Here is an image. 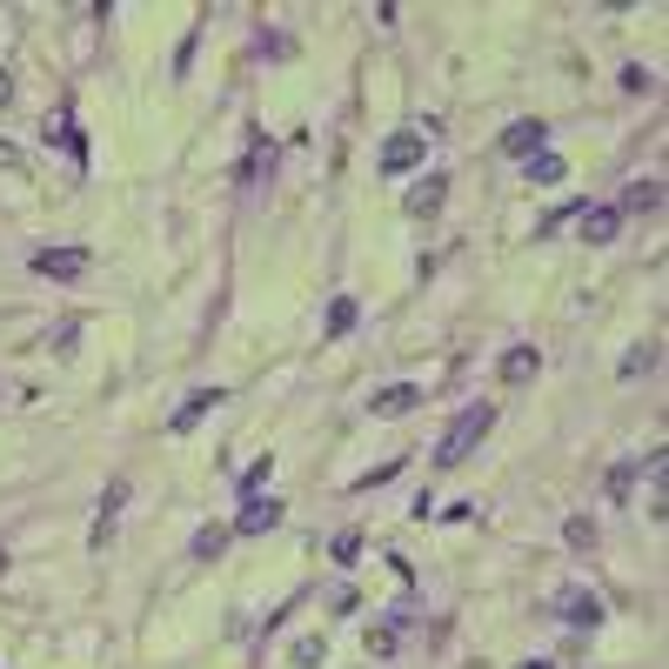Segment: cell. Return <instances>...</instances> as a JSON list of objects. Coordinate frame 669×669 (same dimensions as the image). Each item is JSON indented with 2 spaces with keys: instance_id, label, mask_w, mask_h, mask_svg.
Returning <instances> with one entry per match:
<instances>
[{
  "instance_id": "6da1fadb",
  "label": "cell",
  "mask_w": 669,
  "mask_h": 669,
  "mask_svg": "<svg viewBox=\"0 0 669 669\" xmlns=\"http://www.w3.org/2000/svg\"><path fill=\"white\" fill-rule=\"evenodd\" d=\"M489 428H496V402H468V409L449 422V436L436 442V468H462V462H468V449H476Z\"/></svg>"
},
{
  "instance_id": "7a4b0ae2",
  "label": "cell",
  "mask_w": 669,
  "mask_h": 669,
  "mask_svg": "<svg viewBox=\"0 0 669 669\" xmlns=\"http://www.w3.org/2000/svg\"><path fill=\"white\" fill-rule=\"evenodd\" d=\"M422 154H428V134H388L382 141V175H409Z\"/></svg>"
},
{
  "instance_id": "3957f363",
  "label": "cell",
  "mask_w": 669,
  "mask_h": 669,
  "mask_svg": "<svg viewBox=\"0 0 669 669\" xmlns=\"http://www.w3.org/2000/svg\"><path fill=\"white\" fill-rule=\"evenodd\" d=\"M88 248H41L34 255V274H54V282H74V274H88Z\"/></svg>"
},
{
  "instance_id": "277c9868",
  "label": "cell",
  "mask_w": 669,
  "mask_h": 669,
  "mask_svg": "<svg viewBox=\"0 0 669 669\" xmlns=\"http://www.w3.org/2000/svg\"><path fill=\"white\" fill-rule=\"evenodd\" d=\"M556 609H563V622H569V629H596V622H603V603L589 596L582 582H569V589H563V596H556Z\"/></svg>"
},
{
  "instance_id": "5b68a950",
  "label": "cell",
  "mask_w": 669,
  "mask_h": 669,
  "mask_svg": "<svg viewBox=\"0 0 669 669\" xmlns=\"http://www.w3.org/2000/svg\"><path fill=\"white\" fill-rule=\"evenodd\" d=\"M268 529H282V502H261V496H248L242 502V516H234V536H268Z\"/></svg>"
},
{
  "instance_id": "8992f818",
  "label": "cell",
  "mask_w": 669,
  "mask_h": 669,
  "mask_svg": "<svg viewBox=\"0 0 669 669\" xmlns=\"http://www.w3.org/2000/svg\"><path fill=\"white\" fill-rule=\"evenodd\" d=\"M121 502H128V483H107V496H101V516H94V529H88V549H94V556L107 549L114 523H121Z\"/></svg>"
},
{
  "instance_id": "52a82bcc",
  "label": "cell",
  "mask_w": 669,
  "mask_h": 669,
  "mask_svg": "<svg viewBox=\"0 0 669 669\" xmlns=\"http://www.w3.org/2000/svg\"><path fill=\"white\" fill-rule=\"evenodd\" d=\"M221 402H228V396H221V388H194V396H188V402H181V409L168 415V436H188V428H194V422H202L208 409H221Z\"/></svg>"
},
{
  "instance_id": "ba28073f",
  "label": "cell",
  "mask_w": 669,
  "mask_h": 669,
  "mask_svg": "<svg viewBox=\"0 0 669 669\" xmlns=\"http://www.w3.org/2000/svg\"><path fill=\"white\" fill-rule=\"evenodd\" d=\"M415 402H422V388H415V382H396V388H375V402H369V409H375L382 422H396V415H409Z\"/></svg>"
},
{
  "instance_id": "9c48e42d",
  "label": "cell",
  "mask_w": 669,
  "mask_h": 669,
  "mask_svg": "<svg viewBox=\"0 0 669 669\" xmlns=\"http://www.w3.org/2000/svg\"><path fill=\"white\" fill-rule=\"evenodd\" d=\"M542 141H549V128L542 121H516L502 134V154H516V162H529V154H542Z\"/></svg>"
},
{
  "instance_id": "30bf717a",
  "label": "cell",
  "mask_w": 669,
  "mask_h": 669,
  "mask_svg": "<svg viewBox=\"0 0 669 669\" xmlns=\"http://www.w3.org/2000/svg\"><path fill=\"white\" fill-rule=\"evenodd\" d=\"M616 234H622V215H616V208H582V242H589V248L616 242Z\"/></svg>"
},
{
  "instance_id": "8fae6325",
  "label": "cell",
  "mask_w": 669,
  "mask_h": 669,
  "mask_svg": "<svg viewBox=\"0 0 669 669\" xmlns=\"http://www.w3.org/2000/svg\"><path fill=\"white\" fill-rule=\"evenodd\" d=\"M662 208V181H629V194L616 202V215H649Z\"/></svg>"
},
{
  "instance_id": "7c38bea8",
  "label": "cell",
  "mask_w": 669,
  "mask_h": 669,
  "mask_svg": "<svg viewBox=\"0 0 669 669\" xmlns=\"http://www.w3.org/2000/svg\"><path fill=\"white\" fill-rule=\"evenodd\" d=\"M228 536H234V529H221V523H208V529H194V542H188V556H194V563H215L221 549H228Z\"/></svg>"
},
{
  "instance_id": "4fadbf2b",
  "label": "cell",
  "mask_w": 669,
  "mask_h": 669,
  "mask_svg": "<svg viewBox=\"0 0 669 669\" xmlns=\"http://www.w3.org/2000/svg\"><path fill=\"white\" fill-rule=\"evenodd\" d=\"M442 194H449V181H442V175H428V181L409 194V215H436V208H442Z\"/></svg>"
},
{
  "instance_id": "5bb4252c",
  "label": "cell",
  "mask_w": 669,
  "mask_h": 669,
  "mask_svg": "<svg viewBox=\"0 0 669 669\" xmlns=\"http://www.w3.org/2000/svg\"><path fill=\"white\" fill-rule=\"evenodd\" d=\"M643 468H649V455H629V462H616V468H609V502H622V496H629V483H636Z\"/></svg>"
},
{
  "instance_id": "9a60e30c",
  "label": "cell",
  "mask_w": 669,
  "mask_h": 669,
  "mask_svg": "<svg viewBox=\"0 0 669 669\" xmlns=\"http://www.w3.org/2000/svg\"><path fill=\"white\" fill-rule=\"evenodd\" d=\"M656 362H662V348H656V342H636V348H629V356H622V375L636 382V375H649Z\"/></svg>"
},
{
  "instance_id": "2e32d148",
  "label": "cell",
  "mask_w": 669,
  "mask_h": 669,
  "mask_svg": "<svg viewBox=\"0 0 669 669\" xmlns=\"http://www.w3.org/2000/svg\"><path fill=\"white\" fill-rule=\"evenodd\" d=\"M523 168H529V181H563V175H569V168H563V154H549V147H542V154H529Z\"/></svg>"
},
{
  "instance_id": "e0dca14e",
  "label": "cell",
  "mask_w": 669,
  "mask_h": 669,
  "mask_svg": "<svg viewBox=\"0 0 669 669\" xmlns=\"http://www.w3.org/2000/svg\"><path fill=\"white\" fill-rule=\"evenodd\" d=\"M536 375V348H509L502 356V382H529Z\"/></svg>"
},
{
  "instance_id": "ac0fdd59",
  "label": "cell",
  "mask_w": 669,
  "mask_h": 669,
  "mask_svg": "<svg viewBox=\"0 0 669 669\" xmlns=\"http://www.w3.org/2000/svg\"><path fill=\"white\" fill-rule=\"evenodd\" d=\"M356 329V295H335V308H329V335H348Z\"/></svg>"
},
{
  "instance_id": "d6986e66",
  "label": "cell",
  "mask_w": 669,
  "mask_h": 669,
  "mask_svg": "<svg viewBox=\"0 0 669 669\" xmlns=\"http://www.w3.org/2000/svg\"><path fill=\"white\" fill-rule=\"evenodd\" d=\"M402 476V462H382V468H369V476H356V496H369V489H382V483H396Z\"/></svg>"
},
{
  "instance_id": "ffe728a7",
  "label": "cell",
  "mask_w": 669,
  "mask_h": 669,
  "mask_svg": "<svg viewBox=\"0 0 669 669\" xmlns=\"http://www.w3.org/2000/svg\"><path fill=\"white\" fill-rule=\"evenodd\" d=\"M322 649H329L322 636H301V643H295V662H301V669H308V662H322Z\"/></svg>"
},
{
  "instance_id": "44dd1931",
  "label": "cell",
  "mask_w": 669,
  "mask_h": 669,
  "mask_svg": "<svg viewBox=\"0 0 669 669\" xmlns=\"http://www.w3.org/2000/svg\"><path fill=\"white\" fill-rule=\"evenodd\" d=\"M268 468H274V462H268V455H261V462H255V468H248V476H242V502H248V496H255V489H261V483H268Z\"/></svg>"
},
{
  "instance_id": "7402d4cb",
  "label": "cell",
  "mask_w": 669,
  "mask_h": 669,
  "mask_svg": "<svg viewBox=\"0 0 669 669\" xmlns=\"http://www.w3.org/2000/svg\"><path fill=\"white\" fill-rule=\"evenodd\" d=\"M569 542L589 549V542H596V523H589V516H569Z\"/></svg>"
},
{
  "instance_id": "603a6c76",
  "label": "cell",
  "mask_w": 669,
  "mask_h": 669,
  "mask_svg": "<svg viewBox=\"0 0 669 669\" xmlns=\"http://www.w3.org/2000/svg\"><path fill=\"white\" fill-rule=\"evenodd\" d=\"M356 549H362V536L342 529V536H335V563H356Z\"/></svg>"
},
{
  "instance_id": "cb8c5ba5",
  "label": "cell",
  "mask_w": 669,
  "mask_h": 669,
  "mask_svg": "<svg viewBox=\"0 0 669 669\" xmlns=\"http://www.w3.org/2000/svg\"><path fill=\"white\" fill-rule=\"evenodd\" d=\"M8 101H14V74H8V67H0V107H8Z\"/></svg>"
},
{
  "instance_id": "d4e9b609",
  "label": "cell",
  "mask_w": 669,
  "mask_h": 669,
  "mask_svg": "<svg viewBox=\"0 0 669 669\" xmlns=\"http://www.w3.org/2000/svg\"><path fill=\"white\" fill-rule=\"evenodd\" d=\"M523 669H549V662H542V656H536V662H523Z\"/></svg>"
}]
</instances>
